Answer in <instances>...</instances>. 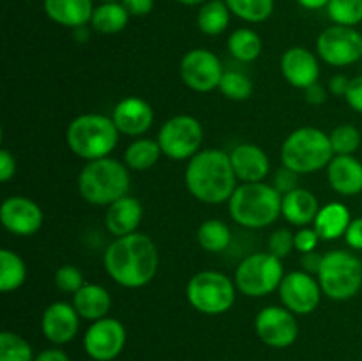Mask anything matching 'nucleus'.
I'll return each instance as SVG.
<instances>
[{"label":"nucleus","mask_w":362,"mask_h":361,"mask_svg":"<svg viewBox=\"0 0 362 361\" xmlns=\"http://www.w3.org/2000/svg\"><path fill=\"white\" fill-rule=\"evenodd\" d=\"M110 278L126 289H141L158 275L159 251L147 234L134 232L115 237L103 257Z\"/></svg>","instance_id":"f257e3e1"},{"label":"nucleus","mask_w":362,"mask_h":361,"mask_svg":"<svg viewBox=\"0 0 362 361\" xmlns=\"http://www.w3.org/2000/svg\"><path fill=\"white\" fill-rule=\"evenodd\" d=\"M186 188L197 200L204 204L228 202L237 184L230 152L223 149H202L187 161L184 172Z\"/></svg>","instance_id":"f03ea898"},{"label":"nucleus","mask_w":362,"mask_h":361,"mask_svg":"<svg viewBox=\"0 0 362 361\" xmlns=\"http://www.w3.org/2000/svg\"><path fill=\"white\" fill-rule=\"evenodd\" d=\"M283 195L267 183H240L228 200L230 216L244 229H265L281 216Z\"/></svg>","instance_id":"7ed1b4c3"},{"label":"nucleus","mask_w":362,"mask_h":361,"mask_svg":"<svg viewBox=\"0 0 362 361\" xmlns=\"http://www.w3.org/2000/svg\"><path fill=\"white\" fill-rule=\"evenodd\" d=\"M131 188L129 168L126 163L113 158L87 161L78 176V191L92 205H112L126 197Z\"/></svg>","instance_id":"20e7f679"},{"label":"nucleus","mask_w":362,"mask_h":361,"mask_svg":"<svg viewBox=\"0 0 362 361\" xmlns=\"http://www.w3.org/2000/svg\"><path fill=\"white\" fill-rule=\"evenodd\" d=\"M120 131L112 117L103 113H83L69 122L66 130L67 147L78 158L94 161L108 158L119 144Z\"/></svg>","instance_id":"39448f33"},{"label":"nucleus","mask_w":362,"mask_h":361,"mask_svg":"<svg viewBox=\"0 0 362 361\" xmlns=\"http://www.w3.org/2000/svg\"><path fill=\"white\" fill-rule=\"evenodd\" d=\"M334 158L331 138L325 131L313 126L293 130L281 145V163L296 173H315L327 168Z\"/></svg>","instance_id":"423d86ee"},{"label":"nucleus","mask_w":362,"mask_h":361,"mask_svg":"<svg viewBox=\"0 0 362 361\" xmlns=\"http://www.w3.org/2000/svg\"><path fill=\"white\" fill-rule=\"evenodd\" d=\"M317 278L329 299L349 301L362 289V260L354 251L331 250L324 253Z\"/></svg>","instance_id":"0eeeda50"},{"label":"nucleus","mask_w":362,"mask_h":361,"mask_svg":"<svg viewBox=\"0 0 362 361\" xmlns=\"http://www.w3.org/2000/svg\"><path fill=\"white\" fill-rule=\"evenodd\" d=\"M237 287L232 278L219 271H198L186 285L191 306L204 315L226 314L235 303Z\"/></svg>","instance_id":"6e6552de"},{"label":"nucleus","mask_w":362,"mask_h":361,"mask_svg":"<svg viewBox=\"0 0 362 361\" xmlns=\"http://www.w3.org/2000/svg\"><path fill=\"white\" fill-rule=\"evenodd\" d=\"M285 271L281 258L269 251L247 255L235 269L233 282L237 290L246 297H265L279 289Z\"/></svg>","instance_id":"1a4fd4ad"},{"label":"nucleus","mask_w":362,"mask_h":361,"mask_svg":"<svg viewBox=\"0 0 362 361\" xmlns=\"http://www.w3.org/2000/svg\"><path fill=\"white\" fill-rule=\"evenodd\" d=\"M158 144L161 152L175 161H189L197 152L202 151L204 142V127L200 120L193 115L170 117L158 133Z\"/></svg>","instance_id":"9d476101"},{"label":"nucleus","mask_w":362,"mask_h":361,"mask_svg":"<svg viewBox=\"0 0 362 361\" xmlns=\"http://www.w3.org/2000/svg\"><path fill=\"white\" fill-rule=\"evenodd\" d=\"M317 53L329 66H352L362 59V34L356 27L331 25L318 35Z\"/></svg>","instance_id":"9b49d317"},{"label":"nucleus","mask_w":362,"mask_h":361,"mask_svg":"<svg viewBox=\"0 0 362 361\" xmlns=\"http://www.w3.org/2000/svg\"><path fill=\"white\" fill-rule=\"evenodd\" d=\"M225 71L219 57L205 48L189 50L179 66L180 80L194 92H211L218 88Z\"/></svg>","instance_id":"f8f14e48"},{"label":"nucleus","mask_w":362,"mask_h":361,"mask_svg":"<svg viewBox=\"0 0 362 361\" xmlns=\"http://www.w3.org/2000/svg\"><path fill=\"white\" fill-rule=\"evenodd\" d=\"M257 336L272 349H286L299 336V322L296 314L285 306H265L255 317Z\"/></svg>","instance_id":"ddd939ff"},{"label":"nucleus","mask_w":362,"mask_h":361,"mask_svg":"<svg viewBox=\"0 0 362 361\" xmlns=\"http://www.w3.org/2000/svg\"><path fill=\"white\" fill-rule=\"evenodd\" d=\"M127 342V331L119 319L105 317L94 321L83 336V349L94 361H113L120 356Z\"/></svg>","instance_id":"4468645a"},{"label":"nucleus","mask_w":362,"mask_h":361,"mask_svg":"<svg viewBox=\"0 0 362 361\" xmlns=\"http://www.w3.org/2000/svg\"><path fill=\"white\" fill-rule=\"evenodd\" d=\"M278 292L283 306L296 315H308L317 310L324 294L317 276L306 271H292L283 276Z\"/></svg>","instance_id":"2eb2a0df"},{"label":"nucleus","mask_w":362,"mask_h":361,"mask_svg":"<svg viewBox=\"0 0 362 361\" xmlns=\"http://www.w3.org/2000/svg\"><path fill=\"white\" fill-rule=\"evenodd\" d=\"M0 222L7 232L14 236L28 237L41 230L45 214L42 209L23 195H14L6 198L0 207Z\"/></svg>","instance_id":"dca6fc26"},{"label":"nucleus","mask_w":362,"mask_h":361,"mask_svg":"<svg viewBox=\"0 0 362 361\" xmlns=\"http://www.w3.org/2000/svg\"><path fill=\"white\" fill-rule=\"evenodd\" d=\"M80 319V314L73 306V303L55 301L42 311L41 331L48 342L55 343V345H64L78 335Z\"/></svg>","instance_id":"f3484780"},{"label":"nucleus","mask_w":362,"mask_h":361,"mask_svg":"<svg viewBox=\"0 0 362 361\" xmlns=\"http://www.w3.org/2000/svg\"><path fill=\"white\" fill-rule=\"evenodd\" d=\"M281 74L292 87L306 91L317 84L320 76V64L317 55L304 46H292L281 55Z\"/></svg>","instance_id":"a211bd4d"},{"label":"nucleus","mask_w":362,"mask_h":361,"mask_svg":"<svg viewBox=\"0 0 362 361\" xmlns=\"http://www.w3.org/2000/svg\"><path fill=\"white\" fill-rule=\"evenodd\" d=\"M112 119L120 134L141 137L154 124V110L145 99L138 96H127L117 103L112 112Z\"/></svg>","instance_id":"6ab92c4d"},{"label":"nucleus","mask_w":362,"mask_h":361,"mask_svg":"<svg viewBox=\"0 0 362 361\" xmlns=\"http://www.w3.org/2000/svg\"><path fill=\"white\" fill-rule=\"evenodd\" d=\"M233 172L240 183H262L269 176L267 152L255 144H239L230 151Z\"/></svg>","instance_id":"aec40b11"},{"label":"nucleus","mask_w":362,"mask_h":361,"mask_svg":"<svg viewBox=\"0 0 362 361\" xmlns=\"http://www.w3.org/2000/svg\"><path fill=\"white\" fill-rule=\"evenodd\" d=\"M332 190L343 197H356L362 191V163L354 154L334 156L327 165Z\"/></svg>","instance_id":"412c9836"},{"label":"nucleus","mask_w":362,"mask_h":361,"mask_svg":"<svg viewBox=\"0 0 362 361\" xmlns=\"http://www.w3.org/2000/svg\"><path fill=\"white\" fill-rule=\"evenodd\" d=\"M144 218V205L138 198L126 195L108 205L105 225L113 237H124L136 232Z\"/></svg>","instance_id":"4be33fe9"},{"label":"nucleus","mask_w":362,"mask_h":361,"mask_svg":"<svg viewBox=\"0 0 362 361\" xmlns=\"http://www.w3.org/2000/svg\"><path fill=\"white\" fill-rule=\"evenodd\" d=\"M320 211L318 198L313 191L297 188L290 193L283 195L281 216L293 227H310Z\"/></svg>","instance_id":"5701e85b"},{"label":"nucleus","mask_w":362,"mask_h":361,"mask_svg":"<svg viewBox=\"0 0 362 361\" xmlns=\"http://www.w3.org/2000/svg\"><path fill=\"white\" fill-rule=\"evenodd\" d=\"M42 7L49 20L67 28H78L90 23L94 13L92 0H45Z\"/></svg>","instance_id":"b1692460"},{"label":"nucleus","mask_w":362,"mask_h":361,"mask_svg":"<svg viewBox=\"0 0 362 361\" xmlns=\"http://www.w3.org/2000/svg\"><path fill=\"white\" fill-rule=\"evenodd\" d=\"M73 306L85 321H99L108 315L112 308V296L99 283H85L76 294H73Z\"/></svg>","instance_id":"393cba45"},{"label":"nucleus","mask_w":362,"mask_h":361,"mask_svg":"<svg viewBox=\"0 0 362 361\" xmlns=\"http://www.w3.org/2000/svg\"><path fill=\"white\" fill-rule=\"evenodd\" d=\"M350 222H352V214H350L349 207L345 204L329 202V204L320 207L313 222V227L322 241H336L345 236Z\"/></svg>","instance_id":"a878e982"},{"label":"nucleus","mask_w":362,"mask_h":361,"mask_svg":"<svg viewBox=\"0 0 362 361\" xmlns=\"http://www.w3.org/2000/svg\"><path fill=\"white\" fill-rule=\"evenodd\" d=\"M131 14L127 13L122 2H101L94 7L90 25L95 32L101 34H119L127 27Z\"/></svg>","instance_id":"bb28decb"},{"label":"nucleus","mask_w":362,"mask_h":361,"mask_svg":"<svg viewBox=\"0 0 362 361\" xmlns=\"http://www.w3.org/2000/svg\"><path fill=\"white\" fill-rule=\"evenodd\" d=\"M161 156L163 152L158 140L136 138V140L127 145L126 152H124V163H126L129 170L145 172V170H151L159 161Z\"/></svg>","instance_id":"cd10ccee"},{"label":"nucleus","mask_w":362,"mask_h":361,"mask_svg":"<svg viewBox=\"0 0 362 361\" xmlns=\"http://www.w3.org/2000/svg\"><path fill=\"white\" fill-rule=\"evenodd\" d=\"M230 14L225 0H207L198 9L197 25L205 35H219L228 27Z\"/></svg>","instance_id":"c85d7f7f"},{"label":"nucleus","mask_w":362,"mask_h":361,"mask_svg":"<svg viewBox=\"0 0 362 361\" xmlns=\"http://www.w3.org/2000/svg\"><path fill=\"white\" fill-rule=\"evenodd\" d=\"M226 46H228L230 55L239 60V62H253L260 57L262 48H264L260 35L253 28L247 27L233 30L230 34Z\"/></svg>","instance_id":"c756f323"},{"label":"nucleus","mask_w":362,"mask_h":361,"mask_svg":"<svg viewBox=\"0 0 362 361\" xmlns=\"http://www.w3.org/2000/svg\"><path fill=\"white\" fill-rule=\"evenodd\" d=\"M27 280V265L16 251L9 248L0 250V290L13 292L18 290Z\"/></svg>","instance_id":"7c9ffc66"},{"label":"nucleus","mask_w":362,"mask_h":361,"mask_svg":"<svg viewBox=\"0 0 362 361\" xmlns=\"http://www.w3.org/2000/svg\"><path fill=\"white\" fill-rule=\"evenodd\" d=\"M197 241L205 251L211 253H221L230 246L232 232L223 219L211 218L205 219L197 230Z\"/></svg>","instance_id":"2f4dec72"},{"label":"nucleus","mask_w":362,"mask_h":361,"mask_svg":"<svg viewBox=\"0 0 362 361\" xmlns=\"http://www.w3.org/2000/svg\"><path fill=\"white\" fill-rule=\"evenodd\" d=\"M230 13L247 23H262L274 11V0H225Z\"/></svg>","instance_id":"473e14b6"},{"label":"nucleus","mask_w":362,"mask_h":361,"mask_svg":"<svg viewBox=\"0 0 362 361\" xmlns=\"http://www.w3.org/2000/svg\"><path fill=\"white\" fill-rule=\"evenodd\" d=\"M219 91L226 99L232 101H246L253 96L255 85L251 78L243 71L226 69L223 74L221 81H219Z\"/></svg>","instance_id":"72a5a7b5"},{"label":"nucleus","mask_w":362,"mask_h":361,"mask_svg":"<svg viewBox=\"0 0 362 361\" xmlns=\"http://www.w3.org/2000/svg\"><path fill=\"white\" fill-rule=\"evenodd\" d=\"M34 350L21 335L13 331L0 333V361H34Z\"/></svg>","instance_id":"f704fd0d"},{"label":"nucleus","mask_w":362,"mask_h":361,"mask_svg":"<svg viewBox=\"0 0 362 361\" xmlns=\"http://www.w3.org/2000/svg\"><path fill=\"white\" fill-rule=\"evenodd\" d=\"M325 9L334 25L356 27L362 23V0H329Z\"/></svg>","instance_id":"c9c22d12"},{"label":"nucleus","mask_w":362,"mask_h":361,"mask_svg":"<svg viewBox=\"0 0 362 361\" xmlns=\"http://www.w3.org/2000/svg\"><path fill=\"white\" fill-rule=\"evenodd\" d=\"M334 156L354 154L362 142L361 131L352 124H339L329 134Z\"/></svg>","instance_id":"e433bc0d"},{"label":"nucleus","mask_w":362,"mask_h":361,"mask_svg":"<svg viewBox=\"0 0 362 361\" xmlns=\"http://www.w3.org/2000/svg\"><path fill=\"white\" fill-rule=\"evenodd\" d=\"M53 280H55L57 289L66 294H76L87 283L83 278V273L73 264L60 265L55 271V278Z\"/></svg>","instance_id":"4c0bfd02"},{"label":"nucleus","mask_w":362,"mask_h":361,"mask_svg":"<svg viewBox=\"0 0 362 361\" xmlns=\"http://www.w3.org/2000/svg\"><path fill=\"white\" fill-rule=\"evenodd\" d=\"M293 250H296V241H293V234L288 229H278L269 236L267 251L271 255H274V257L283 260Z\"/></svg>","instance_id":"58836bf2"},{"label":"nucleus","mask_w":362,"mask_h":361,"mask_svg":"<svg viewBox=\"0 0 362 361\" xmlns=\"http://www.w3.org/2000/svg\"><path fill=\"white\" fill-rule=\"evenodd\" d=\"M293 241H296V250L304 255L317 250L318 243H320V236H318V232L315 230V227H300V229L293 234Z\"/></svg>","instance_id":"ea45409f"},{"label":"nucleus","mask_w":362,"mask_h":361,"mask_svg":"<svg viewBox=\"0 0 362 361\" xmlns=\"http://www.w3.org/2000/svg\"><path fill=\"white\" fill-rule=\"evenodd\" d=\"M272 186H274L281 195L290 193V191H293L299 188V173H296L293 170L286 168V166H281V168L276 172L274 184H272Z\"/></svg>","instance_id":"a19ab883"},{"label":"nucleus","mask_w":362,"mask_h":361,"mask_svg":"<svg viewBox=\"0 0 362 361\" xmlns=\"http://www.w3.org/2000/svg\"><path fill=\"white\" fill-rule=\"evenodd\" d=\"M346 103L352 110H356L357 113H362V74L359 76H354L350 80L349 91L345 94Z\"/></svg>","instance_id":"79ce46f5"},{"label":"nucleus","mask_w":362,"mask_h":361,"mask_svg":"<svg viewBox=\"0 0 362 361\" xmlns=\"http://www.w3.org/2000/svg\"><path fill=\"white\" fill-rule=\"evenodd\" d=\"M16 173V158L7 149H0V180L9 183Z\"/></svg>","instance_id":"37998d69"},{"label":"nucleus","mask_w":362,"mask_h":361,"mask_svg":"<svg viewBox=\"0 0 362 361\" xmlns=\"http://www.w3.org/2000/svg\"><path fill=\"white\" fill-rule=\"evenodd\" d=\"M345 241L352 250L362 251V216L361 218H354L350 222L345 234Z\"/></svg>","instance_id":"c03bdc74"},{"label":"nucleus","mask_w":362,"mask_h":361,"mask_svg":"<svg viewBox=\"0 0 362 361\" xmlns=\"http://www.w3.org/2000/svg\"><path fill=\"white\" fill-rule=\"evenodd\" d=\"M131 16H147L154 9V0H120Z\"/></svg>","instance_id":"a18cd8bd"},{"label":"nucleus","mask_w":362,"mask_h":361,"mask_svg":"<svg viewBox=\"0 0 362 361\" xmlns=\"http://www.w3.org/2000/svg\"><path fill=\"white\" fill-rule=\"evenodd\" d=\"M304 99H306V103H310L313 106L324 105L327 101V91L317 81V84H313L311 87H308L304 91Z\"/></svg>","instance_id":"49530a36"},{"label":"nucleus","mask_w":362,"mask_h":361,"mask_svg":"<svg viewBox=\"0 0 362 361\" xmlns=\"http://www.w3.org/2000/svg\"><path fill=\"white\" fill-rule=\"evenodd\" d=\"M322 258H324V255L317 253V250L310 251V253H304L303 255V271L317 276L318 271H320Z\"/></svg>","instance_id":"de8ad7c7"},{"label":"nucleus","mask_w":362,"mask_h":361,"mask_svg":"<svg viewBox=\"0 0 362 361\" xmlns=\"http://www.w3.org/2000/svg\"><path fill=\"white\" fill-rule=\"evenodd\" d=\"M352 78H349L346 74H336L329 80V91L334 96H343L345 98L346 91H349V85Z\"/></svg>","instance_id":"09e8293b"},{"label":"nucleus","mask_w":362,"mask_h":361,"mask_svg":"<svg viewBox=\"0 0 362 361\" xmlns=\"http://www.w3.org/2000/svg\"><path fill=\"white\" fill-rule=\"evenodd\" d=\"M34 361H71L67 356L66 350L59 349V347H49V349L41 350V353L35 356Z\"/></svg>","instance_id":"8fccbe9b"},{"label":"nucleus","mask_w":362,"mask_h":361,"mask_svg":"<svg viewBox=\"0 0 362 361\" xmlns=\"http://www.w3.org/2000/svg\"><path fill=\"white\" fill-rule=\"evenodd\" d=\"M297 4H300L304 9L317 11V9H324V7H327L329 0H297Z\"/></svg>","instance_id":"3c124183"},{"label":"nucleus","mask_w":362,"mask_h":361,"mask_svg":"<svg viewBox=\"0 0 362 361\" xmlns=\"http://www.w3.org/2000/svg\"><path fill=\"white\" fill-rule=\"evenodd\" d=\"M73 30H74V39H76L78 42H85V41H88V38H90V32H88L87 25H83V27L73 28Z\"/></svg>","instance_id":"603ef678"},{"label":"nucleus","mask_w":362,"mask_h":361,"mask_svg":"<svg viewBox=\"0 0 362 361\" xmlns=\"http://www.w3.org/2000/svg\"><path fill=\"white\" fill-rule=\"evenodd\" d=\"M177 2L182 4V6L193 7V6H202V4H205L207 0H177Z\"/></svg>","instance_id":"864d4df0"},{"label":"nucleus","mask_w":362,"mask_h":361,"mask_svg":"<svg viewBox=\"0 0 362 361\" xmlns=\"http://www.w3.org/2000/svg\"><path fill=\"white\" fill-rule=\"evenodd\" d=\"M99 2H120V0H99Z\"/></svg>","instance_id":"5fc2aeb1"}]
</instances>
